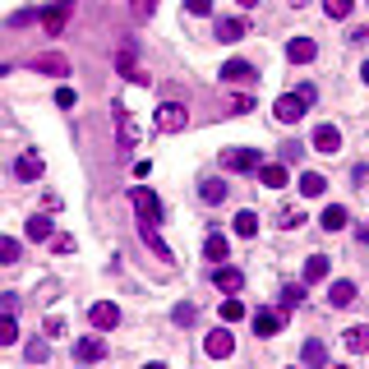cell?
<instances>
[{"label":"cell","mask_w":369,"mask_h":369,"mask_svg":"<svg viewBox=\"0 0 369 369\" xmlns=\"http://www.w3.org/2000/svg\"><path fill=\"white\" fill-rule=\"evenodd\" d=\"M185 125H190V111H185L180 102H162V106H157V130H162V134H180Z\"/></svg>","instance_id":"cell-1"},{"label":"cell","mask_w":369,"mask_h":369,"mask_svg":"<svg viewBox=\"0 0 369 369\" xmlns=\"http://www.w3.org/2000/svg\"><path fill=\"white\" fill-rule=\"evenodd\" d=\"M130 203H134L139 222H162V203H157V194L148 190V185H134V190H130Z\"/></svg>","instance_id":"cell-2"},{"label":"cell","mask_w":369,"mask_h":369,"mask_svg":"<svg viewBox=\"0 0 369 369\" xmlns=\"http://www.w3.org/2000/svg\"><path fill=\"white\" fill-rule=\"evenodd\" d=\"M305 106H309V102H305L300 92H281V97H277V106H272V116H277L281 125H295V120L305 116Z\"/></svg>","instance_id":"cell-3"},{"label":"cell","mask_w":369,"mask_h":369,"mask_svg":"<svg viewBox=\"0 0 369 369\" xmlns=\"http://www.w3.org/2000/svg\"><path fill=\"white\" fill-rule=\"evenodd\" d=\"M88 323L97 328V333H111L116 323H120V305H111V300H97L88 309Z\"/></svg>","instance_id":"cell-4"},{"label":"cell","mask_w":369,"mask_h":369,"mask_svg":"<svg viewBox=\"0 0 369 369\" xmlns=\"http://www.w3.org/2000/svg\"><path fill=\"white\" fill-rule=\"evenodd\" d=\"M258 162H263V157H258L254 148H226V153H222L226 171H258Z\"/></svg>","instance_id":"cell-5"},{"label":"cell","mask_w":369,"mask_h":369,"mask_svg":"<svg viewBox=\"0 0 369 369\" xmlns=\"http://www.w3.org/2000/svg\"><path fill=\"white\" fill-rule=\"evenodd\" d=\"M69 14H74V5H69V0H56L51 10H42V28H46V37H60V28L69 23Z\"/></svg>","instance_id":"cell-6"},{"label":"cell","mask_w":369,"mask_h":369,"mask_svg":"<svg viewBox=\"0 0 369 369\" xmlns=\"http://www.w3.org/2000/svg\"><path fill=\"white\" fill-rule=\"evenodd\" d=\"M222 83H245V88H254L258 69L249 65V60H226V65H222Z\"/></svg>","instance_id":"cell-7"},{"label":"cell","mask_w":369,"mask_h":369,"mask_svg":"<svg viewBox=\"0 0 369 369\" xmlns=\"http://www.w3.org/2000/svg\"><path fill=\"white\" fill-rule=\"evenodd\" d=\"M254 176H258V185H263V190H281V185L291 180V176H286V162H258Z\"/></svg>","instance_id":"cell-8"},{"label":"cell","mask_w":369,"mask_h":369,"mask_svg":"<svg viewBox=\"0 0 369 369\" xmlns=\"http://www.w3.org/2000/svg\"><path fill=\"white\" fill-rule=\"evenodd\" d=\"M314 56H319V42H314V37H291V42H286V60H291V65H309Z\"/></svg>","instance_id":"cell-9"},{"label":"cell","mask_w":369,"mask_h":369,"mask_svg":"<svg viewBox=\"0 0 369 369\" xmlns=\"http://www.w3.org/2000/svg\"><path fill=\"white\" fill-rule=\"evenodd\" d=\"M111 111H116V130H120V148H125V153H130V148H139V125L130 120V111H125L120 102H116Z\"/></svg>","instance_id":"cell-10"},{"label":"cell","mask_w":369,"mask_h":369,"mask_svg":"<svg viewBox=\"0 0 369 369\" xmlns=\"http://www.w3.org/2000/svg\"><path fill=\"white\" fill-rule=\"evenodd\" d=\"M281 323H286V309H281V314H277V309H258V314H254V333H258V337H277Z\"/></svg>","instance_id":"cell-11"},{"label":"cell","mask_w":369,"mask_h":369,"mask_svg":"<svg viewBox=\"0 0 369 369\" xmlns=\"http://www.w3.org/2000/svg\"><path fill=\"white\" fill-rule=\"evenodd\" d=\"M106 356V342L102 337H83V342H74V360L78 365H92V360Z\"/></svg>","instance_id":"cell-12"},{"label":"cell","mask_w":369,"mask_h":369,"mask_svg":"<svg viewBox=\"0 0 369 369\" xmlns=\"http://www.w3.org/2000/svg\"><path fill=\"white\" fill-rule=\"evenodd\" d=\"M28 65H33L37 74H69V60L60 56V51H46V56H33Z\"/></svg>","instance_id":"cell-13"},{"label":"cell","mask_w":369,"mask_h":369,"mask_svg":"<svg viewBox=\"0 0 369 369\" xmlns=\"http://www.w3.org/2000/svg\"><path fill=\"white\" fill-rule=\"evenodd\" d=\"M231 231L240 235V240H254V235H258V213H254V208H240V213L231 217Z\"/></svg>","instance_id":"cell-14"},{"label":"cell","mask_w":369,"mask_h":369,"mask_svg":"<svg viewBox=\"0 0 369 369\" xmlns=\"http://www.w3.org/2000/svg\"><path fill=\"white\" fill-rule=\"evenodd\" d=\"M314 148H319V153H342V130H337V125H319V130H314Z\"/></svg>","instance_id":"cell-15"},{"label":"cell","mask_w":369,"mask_h":369,"mask_svg":"<svg viewBox=\"0 0 369 369\" xmlns=\"http://www.w3.org/2000/svg\"><path fill=\"white\" fill-rule=\"evenodd\" d=\"M249 37V19H217V42H240Z\"/></svg>","instance_id":"cell-16"},{"label":"cell","mask_w":369,"mask_h":369,"mask_svg":"<svg viewBox=\"0 0 369 369\" xmlns=\"http://www.w3.org/2000/svg\"><path fill=\"white\" fill-rule=\"evenodd\" d=\"M203 347H208V356H213V360H226L235 351V337L217 328V333H208V342H203Z\"/></svg>","instance_id":"cell-17"},{"label":"cell","mask_w":369,"mask_h":369,"mask_svg":"<svg viewBox=\"0 0 369 369\" xmlns=\"http://www.w3.org/2000/svg\"><path fill=\"white\" fill-rule=\"evenodd\" d=\"M14 176H19V180H42V157H37V153H23L19 162H14Z\"/></svg>","instance_id":"cell-18"},{"label":"cell","mask_w":369,"mask_h":369,"mask_svg":"<svg viewBox=\"0 0 369 369\" xmlns=\"http://www.w3.org/2000/svg\"><path fill=\"white\" fill-rule=\"evenodd\" d=\"M213 286H217V291H240V286H245V272H240V268H217Z\"/></svg>","instance_id":"cell-19"},{"label":"cell","mask_w":369,"mask_h":369,"mask_svg":"<svg viewBox=\"0 0 369 369\" xmlns=\"http://www.w3.org/2000/svg\"><path fill=\"white\" fill-rule=\"evenodd\" d=\"M328 272H333V263H328V254H314V258H305V281H323Z\"/></svg>","instance_id":"cell-20"},{"label":"cell","mask_w":369,"mask_h":369,"mask_svg":"<svg viewBox=\"0 0 369 369\" xmlns=\"http://www.w3.org/2000/svg\"><path fill=\"white\" fill-rule=\"evenodd\" d=\"M342 342H347V351L365 356V351H369V328H347V333H342Z\"/></svg>","instance_id":"cell-21"},{"label":"cell","mask_w":369,"mask_h":369,"mask_svg":"<svg viewBox=\"0 0 369 369\" xmlns=\"http://www.w3.org/2000/svg\"><path fill=\"white\" fill-rule=\"evenodd\" d=\"M328 300H333L337 309H347V305L356 300V281H333V291H328Z\"/></svg>","instance_id":"cell-22"},{"label":"cell","mask_w":369,"mask_h":369,"mask_svg":"<svg viewBox=\"0 0 369 369\" xmlns=\"http://www.w3.org/2000/svg\"><path fill=\"white\" fill-rule=\"evenodd\" d=\"M323 190H328V180L319 176V171H305V176H300V194H305V199H319Z\"/></svg>","instance_id":"cell-23"},{"label":"cell","mask_w":369,"mask_h":369,"mask_svg":"<svg viewBox=\"0 0 369 369\" xmlns=\"http://www.w3.org/2000/svg\"><path fill=\"white\" fill-rule=\"evenodd\" d=\"M319 222H323V231H342L351 217H347V208H342V203H333V208H323V217H319Z\"/></svg>","instance_id":"cell-24"},{"label":"cell","mask_w":369,"mask_h":369,"mask_svg":"<svg viewBox=\"0 0 369 369\" xmlns=\"http://www.w3.org/2000/svg\"><path fill=\"white\" fill-rule=\"evenodd\" d=\"M300 360H305V365H323V360H328V347L319 342V337H309V342L300 347Z\"/></svg>","instance_id":"cell-25"},{"label":"cell","mask_w":369,"mask_h":369,"mask_svg":"<svg viewBox=\"0 0 369 369\" xmlns=\"http://www.w3.org/2000/svg\"><path fill=\"white\" fill-rule=\"evenodd\" d=\"M199 199H203V203H222V199H226V180H217V176L203 180V185H199Z\"/></svg>","instance_id":"cell-26"},{"label":"cell","mask_w":369,"mask_h":369,"mask_svg":"<svg viewBox=\"0 0 369 369\" xmlns=\"http://www.w3.org/2000/svg\"><path fill=\"white\" fill-rule=\"evenodd\" d=\"M139 231H144V240H148V245H153L162 258H171V245L162 240V235H157V222H139Z\"/></svg>","instance_id":"cell-27"},{"label":"cell","mask_w":369,"mask_h":369,"mask_svg":"<svg viewBox=\"0 0 369 369\" xmlns=\"http://www.w3.org/2000/svg\"><path fill=\"white\" fill-rule=\"evenodd\" d=\"M28 240H51V217L46 213L28 217Z\"/></svg>","instance_id":"cell-28"},{"label":"cell","mask_w":369,"mask_h":369,"mask_svg":"<svg viewBox=\"0 0 369 369\" xmlns=\"http://www.w3.org/2000/svg\"><path fill=\"white\" fill-rule=\"evenodd\" d=\"M203 254H208V263H222L226 258V235H208V240H203Z\"/></svg>","instance_id":"cell-29"},{"label":"cell","mask_w":369,"mask_h":369,"mask_svg":"<svg viewBox=\"0 0 369 369\" xmlns=\"http://www.w3.org/2000/svg\"><path fill=\"white\" fill-rule=\"evenodd\" d=\"M295 305H305V286L300 281H286L281 286V309H295Z\"/></svg>","instance_id":"cell-30"},{"label":"cell","mask_w":369,"mask_h":369,"mask_svg":"<svg viewBox=\"0 0 369 369\" xmlns=\"http://www.w3.org/2000/svg\"><path fill=\"white\" fill-rule=\"evenodd\" d=\"M19 342V323H14V314H0V347H14Z\"/></svg>","instance_id":"cell-31"},{"label":"cell","mask_w":369,"mask_h":369,"mask_svg":"<svg viewBox=\"0 0 369 369\" xmlns=\"http://www.w3.org/2000/svg\"><path fill=\"white\" fill-rule=\"evenodd\" d=\"M19 254H23V245H19V240H10V235H0V263L10 268V263H19Z\"/></svg>","instance_id":"cell-32"},{"label":"cell","mask_w":369,"mask_h":369,"mask_svg":"<svg viewBox=\"0 0 369 369\" xmlns=\"http://www.w3.org/2000/svg\"><path fill=\"white\" fill-rule=\"evenodd\" d=\"M222 319H226V323H235V319H245V300H235V295H226V300H222Z\"/></svg>","instance_id":"cell-33"},{"label":"cell","mask_w":369,"mask_h":369,"mask_svg":"<svg viewBox=\"0 0 369 369\" xmlns=\"http://www.w3.org/2000/svg\"><path fill=\"white\" fill-rule=\"evenodd\" d=\"M323 10H328V19H347L356 10V0H323Z\"/></svg>","instance_id":"cell-34"},{"label":"cell","mask_w":369,"mask_h":369,"mask_svg":"<svg viewBox=\"0 0 369 369\" xmlns=\"http://www.w3.org/2000/svg\"><path fill=\"white\" fill-rule=\"evenodd\" d=\"M23 356L33 360V365H42V360L51 356V351H46V342H42V337H33V342H28V347H23Z\"/></svg>","instance_id":"cell-35"},{"label":"cell","mask_w":369,"mask_h":369,"mask_svg":"<svg viewBox=\"0 0 369 369\" xmlns=\"http://www.w3.org/2000/svg\"><path fill=\"white\" fill-rule=\"evenodd\" d=\"M194 319H199V309H194L190 300H185V305H176V323H180V328H190Z\"/></svg>","instance_id":"cell-36"},{"label":"cell","mask_w":369,"mask_h":369,"mask_svg":"<svg viewBox=\"0 0 369 369\" xmlns=\"http://www.w3.org/2000/svg\"><path fill=\"white\" fill-rule=\"evenodd\" d=\"M300 157H305L300 144H281V162H300Z\"/></svg>","instance_id":"cell-37"},{"label":"cell","mask_w":369,"mask_h":369,"mask_svg":"<svg viewBox=\"0 0 369 369\" xmlns=\"http://www.w3.org/2000/svg\"><path fill=\"white\" fill-rule=\"evenodd\" d=\"M74 102H78V97H74V88H60V92H56V106H65V111L74 106Z\"/></svg>","instance_id":"cell-38"},{"label":"cell","mask_w":369,"mask_h":369,"mask_svg":"<svg viewBox=\"0 0 369 369\" xmlns=\"http://www.w3.org/2000/svg\"><path fill=\"white\" fill-rule=\"evenodd\" d=\"M185 10H190V14H208V10H213V0H185Z\"/></svg>","instance_id":"cell-39"},{"label":"cell","mask_w":369,"mask_h":369,"mask_svg":"<svg viewBox=\"0 0 369 369\" xmlns=\"http://www.w3.org/2000/svg\"><path fill=\"white\" fill-rule=\"evenodd\" d=\"M33 19H42V14H37V10H19V14H14V28H23V23H33Z\"/></svg>","instance_id":"cell-40"},{"label":"cell","mask_w":369,"mask_h":369,"mask_svg":"<svg viewBox=\"0 0 369 369\" xmlns=\"http://www.w3.org/2000/svg\"><path fill=\"white\" fill-rule=\"evenodd\" d=\"M281 226H286V231H300V226H305V213H286V222H281Z\"/></svg>","instance_id":"cell-41"},{"label":"cell","mask_w":369,"mask_h":369,"mask_svg":"<svg viewBox=\"0 0 369 369\" xmlns=\"http://www.w3.org/2000/svg\"><path fill=\"white\" fill-rule=\"evenodd\" d=\"M19 309V295H0V314H14Z\"/></svg>","instance_id":"cell-42"},{"label":"cell","mask_w":369,"mask_h":369,"mask_svg":"<svg viewBox=\"0 0 369 369\" xmlns=\"http://www.w3.org/2000/svg\"><path fill=\"white\" fill-rule=\"evenodd\" d=\"M56 254H74V240L69 235H56Z\"/></svg>","instance_id":"cell-43"},{"label":"cell","mask_w":369,"mask_h":369,"mask_svg":"<svg viewBox=\"0 0 369 369\" xmlns=\"http://www.w3.org/2000/svg\"><path fill=\"white\" fill-rule=\"evenodd\" d=\"M153 10H157V0H139V5H134V14H139V19H148Z\"/></svg>","instance_id":"cell-44"},{"label":"cell","mask_w":369,"mask_h":369,"mask_svg":"<svg viewBox=\"0 0 369 369\" xmlns=\"http://www.w3.org/2000/svg\"><path fill=\"white\" fill-rule=\"evenodd\" d=\"M360 78H365V83H369V60H365V65H360Z\"/></svg>","instance_id":"cell-45"},{"label":"cell","mask_w":369,"mask_h":369,"mask_svg":"<svg viewBox=\"0 0 369 369\" xmlns=\"http://www.w3.org/2000/svg\"><path fill=\"white\" fill-rule=\"evenodd\" d=\"M254 5H258V0H240V10H254Z\"/></svg>","instance_id":"cell-46"},{"label":"cell","mask_w":369,"mask_h":369,"mask_svg":"<svg viewBox=\"0 0 369 369\" xmlns=\"http://www.w3.org/2000/svg\"><path fill=\"white\" fill-rule=\"evenodd\" d=\"M305 5H309V0H291V10H305Z\"/></svg>","instance_id":"cell-47"},{"label":"cell","mask_w":369,"mask_h":369,"mask_svg":"<svg viewBox=\"0 0 369 369\" xmlns=\"http://www.w3.org/2000/svg\"><path fill=\"white\" fill-rule=\"evenodd\" d=\"M360 240H369V222H365V226H360Z\"/></svg>","instance_id":"cell-48"},{"label":"cell","mask_w":369,"mask_h":369,"mask_svg":"<svg viewBox=\"0 0 369 369\" xmlns=\"http://www.w3.org/2000/svg\"><path fill=\"white\" fill-rule=\"evenodd\" d=\"M0 74H10V65H0Z\"/></svg>","instance_id":"cell-49"},{"label":"cell","mask_w":369,"mask_h":369,"mask_svg":"<svg viewBox=\"0 0 369 369\" xmlns=\"http://www.w3.org/2000/svg\"><path fill=\"white\" fill-rule=\"evenodd\" d=\"M365 5H369V0H365Z\"/></svg>","instance_id":"cell-50"}]
</instances>
